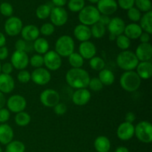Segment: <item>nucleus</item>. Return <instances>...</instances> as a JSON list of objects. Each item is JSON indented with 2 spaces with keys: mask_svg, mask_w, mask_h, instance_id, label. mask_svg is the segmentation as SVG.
Here are the masks:
<instances>
[{
  "mask_svg": "<svg viewBox=\"0 0 152 152\" xmlns=\"http://www.w3.org/2000/svg\"><path fill=\"white\" fill-rule=\"evenodd\" d=\"M15 88L14 79L9 74H0V92L10 94Z\"/></svg>",
  "mask_w": 152,
  "mask_h": 152,
  "instance_id": "21",
  "label": "nucleus"
},
{
  "mask_svg": "<svg viewBox=\"0 0 152 152\" xmlns=\"http://www.w3.org/2000/svg\"><path fill=\"white\" fill-rule=\"evenodd\" d=\"M142 80L136 71H125L120 78V85L122 88L128 92H134L140 88Z\"/></svg>",
  "mask_w": 152,
  "mask_h": 152,
  "instance_id": "2",
  "label": "nucleus"
},
{
  "mask_svg": "<svg viewBox=\"0 0 152 152\" xmlns=\"http://www.w3.org/2000/svg\"><path fill=\"white\" fill-rule=\"evenodd\" d=\"M103 86L98 77H94V78L90 79L88 87H89V88L94 91H99L103 88Z\"/></svg>",
  "mask_w": 152,
  "mask_h": 152,
  "instance_id": "43",
  "label": "nucleus"
},
{
  "mask_svg": "<svg viewBox=\"0 0 152 152\" xmlns=\"http://www.w3.org/2000/svg\"><path fill=\"white\" fill-rule=\"evenodd\" d=\"M106 32V28L105 26L102 25L99 22L94 24L91 28V37L95 39H100L104 37Z\"/></svg>",
  "mask_w": 152,
  "mask_h": 152,
  "instance_id": "32",
  "label": "nucleus"
},
{
  "mask_svg": "<svg viewBox=\"0 0 152 152\" xmlns=\"http://www.w3.org/2000/svg\"><path fill=\"white\" fill-rule=\"evenodd\" d=\"M20 34L22 39L30 42L35 41L37 38H39L40 33L38 27L34 25H28L22 28Z\"/></svg>",
  "mask_w": 152,
  "mask_h": 152,
  "instance_id": "20",
  "label": "nucleus"
},
{
  "mask_svg": "<svg viewBox=\"0 0 152 152\" xmlns=\"http://www.w3.org/2000/svg\"><path fill=\"white\" fill-rule=\"evenodd\" d=\"M51 24L54 26L61 27L66 24L68 19V12L65 8L60 7H54L51 9L50 14Z\"/></svg>",
  "mask_w": 152,
  "mask_h": 152,
  "instance_id": "11",
  "label": "nucleus"
},
{
  "mask_svg": "<svg viewBox=\"0 0 152 152\" xmlns=\"http://www.w3.org/2000/svg\"><path fill=\"white\" fill-rule=\"evenodd\" d=\"M88 1L89 2L92 3V4H96V3L99 1V0H88Z\"/></svg>",
  "mask_w": 152,
  "mask_h": 152,
  "instance_id": "59",
  "label": "nucleus"
},
{
  "mask_svg": "<svg viewBox=\"0 0 152 152\" xmlns=\"http://www.w3.org/2000/svg\"><path fill=\"white\" fill-rule=\"evenodd\" d=\"M43 59L44 65H45L46 69L49 71H57L62 66V57L55 50H48L44 54Z\"/></svg>",
  "mask_w": 152,
  "mask_h": 152,
  "instance_id": "9",
  "label": "nucleus"
},
{
  "mask_svg": "<svg viewBox=\"0 0 152 152\" xmlns=\"http://www.w3.org/2000/svg\"><path fill=\"white\" fill-rule=\"evenodd\" d=\"M68 62L73 68H80L84 65V59L79 53L74 52L68 56Z\"/></svg>",
  "mask_w": 152,
  "mask_h": 152,
  "instance_id": "31",
  "label": "nucleus"
},
{
  "mask_svg": "<svg viewBox=\"0 0 152 152\" xmlns=\"http://www.w3.org/2000/svg\"><path fill=\"white\" fill-rule=\"evenodd\" d=\"M6 105V98L4 94L0 92V109L4 108V105Z\"/></svg>",
  "mask_w": 152,
  "mask_h": 152,
  "instance_id": "55",
  "label": "nucleus"
},
{
  "mask_svg": "<svg viewBox=\"0 0 152 152\" xmlns=\"http://www.w3.org/2000/svg\"><path fill=\"white\" fill-rule=\"evenodd\" d=\"M98 79L103 86H111L115 81V76L111 70L104 68L99 71Z\"/></svg>",
  "mask_w": 152,
  "mask_h": 152,
  "instance_id": "28",
  "label": "nucleus"
},
{
  "mask_svg": "<svg viewBox=\"0 0 152 152\" xmlns=\"http://www.w3.org/2000/svg\"><path fill=\"white\" fill-rule=\"evenodd\" d=\"M89 65L92 70H94L96 71H100L105 68V63L102 58L95 56L90 59Z\"/></svg>",
  "mask_w": 152,
  "mask_h": 152,
  "instance_id": "35",
  "label": "nucleus"
},
{
  "mask_svg": "<svg viewBox=\"0 0 152 152\" xmlns=\"http://www.w3.org/2000/svg\"><path fill=\"white\" fill-rule=\"evenodd\" d=\"M134 135L138 140L143 143H151L152 141V126L150 122L141 121L134 127Z\"/></svg>",
  "mask_w": 152,
  "mask_h": 152,
  "instance_id": "6",
  "label": "nucleus"
},
{
  "mask_svg": "<svg viewBox=\"0 0 152 152\" xmlns=\"http://www.w3.org/2000/svg\"><path fill=\"white\" fill-rule=\"evenodd\" d=\"M28 42L25 41L22 39H18L15 43V49L16 50H19V51H24L26 52L29 50V47H28Z\"/></svg>",
  "mask_w": 152,
  "mask_h": 152,
  "instance_id": "45",
  "label": "nucleus"
},
{
  "mask_svg": "<svg viewBox=\"0 0 152 152\" xmlns=\"http://www.w3.org/2000/svg\"><path fill=\"white\" fill-rule=\"evenodd\" d=\"M96 4L98 11L102 15L110 16L114 14L118 9V4L116 0H99Z\"/></svg>",
  "mask_w": 152,
  "mask_h": 152,
  "instance_id": "14",
  "label": "nucleus"
},
{
  "mask_svg": "<svg viewBox=\"0 0 152 152\" xmlns=\"http://www.w3.org/2000/svg\"><path fill=\"white\" fill-rule=\"evenodd\" d=\"M67 110H68L67 105L65 103H62V102H59L57 105H56L53 107V111H54V113L59 116L65 114L67 112Z\"/></svg>",
  "mask_w": 152,
  "mask_h": 152,
  "instance_id": "47",
  "label": "nucleus"
},
{
  "mask_svg": "<svg viewBox=\"0 0 152 152\" xmlns=\"http://www.w3.org/2000/svg\"><path fill=\"white\" fill-rule=\"evenodd\" d=\"M95 150L97 152H109L111 149V142L105 136L97 137L94 142Z\"/></svg>",
  "mask_w": 152,
  "mask_h": 152,
  "instance_id": "26",
  "label": "nucleus"
},
{
  "mask_svg": "<svg viewBox=\"0 0 152 152\" xmlns=\"http://www.w3.org/2000/svg\"><path fill=\"white\" fill-rule=\"evenodd\" d=\"M29 63L32 67L35 68H42L44 65V59L42 55L35 54L29 58Z\"/></svg>",
  "mask_w": 152,
  "mask_h": 152,
  "instance_id": "40",
  "label": "nucleus"
},
{
  "mask_svg": "<svg viewBox=\"0 0 152 152\" xmlns=\"http://www.w3.org/2000/svg\"><path fill=\"white\" fill-rule=\"evenodd\" d=\"M33 48L37 52V54H45L49 50V43L46 39L43 37H39L35 41H34Z\"/></svg>",
  "mask_w": 152,
  "mask_h": 152,
  "instance_id": "27",
  "label": "nucleus"
},
{
  "mask_svg": "<svg viewBox=\"0 0 152 152\" xmlns=\"http://www.w3.org/2000/svg\"><path fill=\"white\" fill-rule=\"evenodd\" d=\"M151 34H148V33L142 32L140 37H139L140 42L141 43H149L150 40H151Z\"/></svg>",
  "mask_w": 152,
  "mask_h": 152,
  "instance_id": "51",
  "label": "nucleus"
},
{
  "mask_svg": "<svg viewBox=\"0 0 152 152\" xmlns=\"http://www.w3.org/2000/svg\"><path fill=\"white\" fill-rule=\"evenodd\" d=\"M13 67L10 62H5V63H4L3 65H1V72H2V74H9V75H10V74L13 72Z\"/></svg>",
  "mask_w": 152,
  "mask_h": 152,
  "instance_id": "49",
  "label": "nucleus"
},
{
  "mask_svg": "<svg viewBox=\"0 0 152 152\" xmlns=\"http://www.w3.org/2000/svg\"><path fill=\"white\" fill-rule=\"evenodd\" d=\"M108 38H109V39L111 40V41H115L116 38H117V37H115V36L112 35V34H109V37H108Z\"/></svg>",
  "mask_w": 152,
  "mask_h": 152,
  "instance_id": "58",
  "label": "nucleus"
},
{
  "mask_svg": "<svg viewBox=\"0 0 152 152\" xmlns=\"http://www.w3.org/2000/svg\"><path fill=\"white\" fill-rule=\"evenodd\" d=\"M115 41L117 47L123 50H128L131 45V40L124 34L117 37Z\"/></svg>",
  "mask_w": 152,
  "mask_h": 152,
  "instance_id": "36",
  "label": "nucleus"
},
{
  "mask_svg": "<svg viewBox=\"0 0 152 152\" xmlns=\"http://www.w3.org/2000/svg\"><path fill=\"white\" fill-rule=\"evenodd\" d=\"M75 42L71 37L68 35L61 36L55 43V51L62 57H68L74 52Z\"/></svg>",
  "mask_w": 152,
  "mask_h": 152,
  "instance_id": "4",
  "label": "nucleus"
},
{
  "mask_svg": "<svg viewBox=\"0 0 152 152\" xmlns=\"http://www.w3.org/2000/svg\"><path fill=\"white\" fill-rule=\"evenodd\" d=\"M25 145L19 140H12L6 145L5 152H25Z\"/></svg>",
  "mask_w": 152,
  "mask_h": 152,
  "instance_id": "33",
  "label": "nucleus"
},
{
  "mask_svg": "<svg viewBox=\"0 0 152 152\" xmlns=\"http://www.w3.org/2000/svg\"><path fill=\"white\" fill-rule=\"evenodd\" d=\"M6 44V37L4 35V34L0 32V48L5 46Z\"/></svg>",
  "mask_w": 152,
  "mask_h": 152,
  "instance_id": "56",
  "label": "nucleus"
},
{
  "mask_svg": "<svg viewBox=\"0 0 152 152\" xmlns=\"http://www.w3.org/2000/svg\"><path fill=\"white\" fill-rule=\"evenodd\" d=\"M90 76L83 68H71L65 74V80L70 87L73 88H86L90 81Z\"/></svg>",
  "mask_w": 152,
  "mask_h": 152,
  "instance_id": "1",
  "label": "nucleus"
},
{
  "mask_svg": "<svg viewBox=\"0 0 152 152\" xmlns=\"http://www.w3.org/2000/svg\"><path fill=\"white\" fill-rule=\"evenodd\" d=\"M0 152H3V151H2V148H1V146H0Z\"/></svg>",
  "mask_w": 152,
  "mask_h": 152,
  "instance_id": "61",
  "label": "nucleus"
},
{
  "mask_svg": "<svg viewBox=\"0 0 152 152\" xmlns=\"http://www.w3.org/2000/svg\"><path fill=\"white\" fill-rule=\"evenodd\" d=\"M0 13L7 17H10L13 13V7L10 3L2 2L0 4Z\"/></svg>",
  "mask_w": 152,
  "mask_h": 152,
  "instance_id": "42",
  "label": "nucleus"
},
{
  "mask_svg": "<svg viewBox=\"0 0 152 152\" xmlns=\"http://www.w3.org/2000/svg\"><path fill=\"white\" fill-rule=\"evenodd\" d=\"M139 60L134 52L132 50H123L117 57V64L120 69L125 71H133L137 66Z\"/></svg>",
  "mask_w": 152,
  "mask_h": 152,
  "instance_id": "3",
  "label": "nucleus"
},
{
  "mask_svg": "<svg viewBox=\"0 0 152 152\" xmlns=\"http://www.w3.org/2000/svg\"><path fill=\"white\" fill-rule=\"evenodd\" d=\"M74 36L78 41L81 42L89 41V39L91 38V28L87 25L80 24L74 28Z\"/></svg>",
  "mask_w": 152,
  "mask_h": 152,
  "instance_id": "22",
  "label": "nucleus"
},
{
  "mask_svg": "<svg viewBox=\"0 0 152 152\" xmlns=\"http://www.w3.org/2000/svg\"><path fill=\"white\" fill-rule=\"evenodd\" d=\"M117 136L120 140H129L134 136V126L126 122L122 123L117 128Z\"/></svg>",
  "mask_w": 152,
  "mask_h": 152,
  "instance_id": "15",
  "label": "nucleus"
},
{
  "mask_svg": "<svg viewBox=\"0 0 152 152\" xmlns=\"http://www.w3.org/2000/svg\"><path fill=\"white\" fill-rule=\"evenodd\" d=\"M17 80L22 84H26L31 80V73L27 70H21L17 74Z\"/></svg>",
  "mask_w": 152,
  "mask_h": 152,
  "instance_id": "44",
  "label": "nucleus"
},
{
  "mask_svg": "<svg viewBox=\"0 0 152 152\" xmlns=\"http://www.w3.org/2000/svg\"><path fill=\"white\" fill-rule=\"evenodd\" d=\"M14 120L16 124L20 127H25L30 123L31 120V117L29 114L25 111H21V112L16 114L14 117Z\"/></svg>",
  "mask_w": 152,
  "mask_h": 152,
  "instance_id": "30",
  "label": "nucleus"
},
{
  "mask_svg": "<svg viewBox=\"0 0 152 152\" xmlns=\"http://www.w3.org/2000/svg\"><path fill=\"white\" fill-rule=\"evenodd\" d=\"M55 31V27L53 24L49 23H44L41 26L39 29V33L41 34H42L43 36H45V37H49V36H51L52 34L54 33Z\"/></svg>",
  "mask_w": 152,
  "mask_h": 152,
  "instance_id": "41",
  "label": "nucleus"
},
{
  "mask_svg": "<svg viewBox=\"0 0 152 152\" xmlns=\"http://www.w3.org/2000/svg\"><path fill=\"white\" fill-rule=\"evenodd\" d=\"M39 100L44 106L53 108L60 101L59 94L53 89H45L39 95Z\"/></svg>",
  "mask_w": 152,
  "mask_h": 152,
  "instance_id": "7",
  "label": "nucleus"
},
{
  "mask_svg": "<svg viewBox=\"0 0 152 152\" xmlns=\"http://www.w3.org/2000/svg\"><path fill=\"white\" fill-rule=\"evenodd\" d=\"M10 63L13 68L19 70H24L28 67L29 64V56L26 52L15 50L11 55Z\"/></svg>",
  "mask_w": 152,
  "mask_h": 152,
  "instance_id": "13",
  "label": "nucleus"
},
{
  "mask_svg": "<svg viewBox=\"0 0 152 152\" xmlns=\"http://www.w3.org/2000/svg\"><path fill=\"white\" fill-rule=\"evenodd\" d=\"M135 120H136V116H135V114H134L133 112H132V111L128 112L127 114H126V116H125V122H126V123H132V124H133V123L135 121Z\"/></svg>",
  "mask_w": 152,
  "mask_h": 152,
  "instance_id": "52",
  "label": "nucleus"
},
{
  "mask_svg": "<svg viewBox=\"0 0 152 152\" xmlns=\"http://www.w3.org/2000/svg\"><path fill=\"white\" fill-rule=\"evenodd\" d=\"M51 1L54 4L55 7H63V6L67 4L68 0H51Z\"/></svg>",
  "mask_w": 152,
  "mask_h": 152,
  "instance_id": "54",
  "label": "nucleus"
},
{
  "mask_svg": "<svg viewBox=\"0 0 152 152\" xmlns=\"http://www.w3.org/2000/svg\"><path fill=\"white\" fill-rule=\"evenodd\" d=\"M110 20H111V19H110L109 16L100 14V16H99V21H98V22L102 24V25H104V26H107V25H108V23H109Z\"/></svg>",
  "mask_w": 152,
  "mask_h": 152,
  "instance_id": "53",
  "label": "nucleus"
},
{
  "mask_svg": "<svg viewBox=\"0 0 152 152\" xmlns=\"http://www.w3.org/2000/svg\"><path fill=\"white\" fill-rule=\"evenodd\" d=\"M14 132L11 126L7 123L0 124V143L7 145L13 139Z\"/></svg>",
  "mask_w": 152,
  "mask_h": 152,
  "instance_id": "24",
  "label": "nucleus"
},
{
  "mask_svg": "<svg viewBox=\"0 0 152 152\" xmlns=\"http://www.w3.org/2000/svg\"><path fill=\"white\" fill-rule=\"evenodd\" d=\"M68 7L71 12H80L85 7V0H69L68 1Z\"/></svg>",
  "mask_w": 152,
  "mask_h": 152,
  "instance_id": "37",
  "label": "nucleus"
},
{
  "mask_svg": "<svg viewBox=\"0 0 152 152\" xmlns=\"http://www.w3.org/2000/svg\"><path fill=\"white\" fill-rule=\"evenodd\" d=\"M10 113L7 108H2L0 109V123L3 124L7 122L10 119Z\"/></svg>",
  "mask_w": 152,
  "mask_h": 152,
  "instance_id": "48",
  "label": "nucleus"
},
{
  "mask_svg": "<svg viewBox=\"0 0 152 152\" xmlns=\"http://www.w3.org/2000/svg\"><path fill=\"white\" fill-rule=\"evenodd\" d=\"M79 53L84 59L90 60L96 55V48L95 45L91 42H83L79 45Z\"/></svg>",
  "mask_w": 152,
  "mask_h": 152,
  "instance_id": "19",
  "label": "nucleus"
},
{
  "mask_svg": "<svg viewBox=\"0 0 152 152\" xmlns=\"http://www.w3.org/2000/svg\"><path fill=\"white\" fill-rule=\"evenodd\" d=\"M51 74L50 71L45 68H35L31 74V80L38 86H45L50 83Z\"/></svg>",
  "mask_w": 152,
  "mask_h": 152,
  "instance_id": "12",
  "label": "nucleus"
},
{
  "mask_svg": "<svg viewBox=\"0 0 152 152\" xmlns=\"http://www.w3.org/2000/svg\"><path fill=\"white\" fill-rule=\"evenodd\" d=\"M23 23L21 19L17 16H10L4 23V28L6 34L9 37H16L21 33Z\"/></svg>",
  "mask_w": 152,
  "mask_h": 152,
  "instance_id": "10",
  "label": "nucleus"
},
{
  "mask_svg": "<svg viewBox=\"0 0 152 152\" xmlns=\"http://www.w3.org/2000/svg\"><path fill=\"white\" fill-rule=\"evenodd\" d=\"M134 4L140 12L147 13L151 11V0H135Z\"/></svg>",
  "mask_w": 152,
  "mask_h": 152,
  "instance_id": "38",
  "label": "nucleus"
},
{
  "mask_svg": "<svg viewBox=\"0 0 152 152\" xmlns=\"http://www.w3.org/2000/svg\"><path fill=\"white\" fill-rule=\"evenodd\" d=\"M142 33V30L140 26V25L132 22V23L126 25L123 34L131 40L139 39Z\"/></svg>",
  "mask_w": 152,
  "mask_h": 152,
  "instance_id": "25",
  "label": "nucleus"
},
{
  "mask_svg": "<svg viewBox=\"0 0 152 152\" xmlns=\"http://www.w3.org/2000/svg\"><path fill=\"white\" fill-rule=\"evenodd\" d=\"M135 55L139 62L151 61L152 58V46L150 43H140L137 47Z\"/></svg>",
  "mask_w": 152,
  "mask_h": 152,
  "instance_id": "17",
  "label": "nucleus"
},
{
  "mask_svg": "<svg viewBox=\"0 0 152 152\" xmlns=\"http://www.w3.org/2000/svg\"><path fill=\"white\" fill-rule=\"evenodd\" d=\"M91 98V94L87 88L77 89L72 95V102L78 106H83L88 103Z\"/></svg>",
  "mask_w": 152,
  "mask_h": 152,
  "instance_id": "16",
  "label": "nucleus"
},
{
  "mask_svg": "<svg viewBox=\"0 0 152 152\" xmlns=\"http://www.w3.org/2000/svg\"><path fill=\"white\" fill-rule=\"evenodd\" d=\"M135 0H117V4L123 10H128L134 6Z\"/></svg>",
  "mask_w": 152,
  "mask_h": 152,
  "instance_id": "46",
  "label": "nucleus"
},
{
  "mask_svg": "<svg viewBox=\"0 0 152 152\" xmlns=\"http://www.w3.org/2000/svg\"><path fill=\"white\" fill-rule=\"evenodd\" d=\"M51 7L49 4H43L39 6L36 10V16L39 19H45L50 16Z\"/></svg>",
  "mask_w": 152,
  "mask_h": 152,
  "instance_id": "34",
  "label": "nucleus"
},
{
  "mask_svg": "<svg viewBox=\"0 0 152 152\" xmlns=\"http://www.w3.org/2000/svg\"><path fill=\"white\" fill-rule=\"evenodd\" d=\"M9 56L8 48L5 46L0 48V60H4Z\"/></svg>",
  "mask_w": 152,
  "mask_h": 152,
  "instance_id": "50",
  "label": "nucleus"
},
{
  "mask_svg": "<svg viewBox=\"0 0 152 152\" xmlns=\"http://www.w3.org/2000/svg\"><path fill=\"white\" fill-rule=\"evenodd\" d=\"M114 152H129V150L126 146H119L116 148Z\"/></svg>",
  "mask_w": 152,
  "mask_h": 152,
  "instance_id": "57",
  "label": "nucleus"
},
{
  "mask_svg": "<svg viewBox=\"0 0 152 152\" xmlns=\"http://www.w3.org/2000/svg\"><path fill=\"white\" fill-rule=\"evenodd\" d=\"M100 13L97 8L93 5L85 6L78 15V19L80 23L87 26H92L94 24L98 22Z\"/></svg>",
  "mask_w": 152,
  "mask_h": 152,
  "instance_id": "5",
  "label": "nucleus"
},
{
  "mask_svg": "<svg viewBox=\"0 0 152 152\" xmlns=\"http://www.w3.org/2000/svg\"><path fill=\"white\" fill-rule=\"evenodd\" d=\"M6 105L10 112L17 114L21 111H24L27 106V101L22 95L14 94L10 96L7 100H6Z\"/></svg>",
  "mask_w": 152,
  "mask_h": 152,
  "instance_id": "8",
  "label": "nucleus"
},
{
  "mask_svg": "<svg viewBox=\"0 0 152 152\" xmlns=\"http://www.w3.org/2000/svg\"><path fill=\"white\" fill-rule=\"evenodd\" d=\"M127 16L132 22H133L134 23H136L140 20L142 14H141V12L137 7H133L128 10Z\"/></svg>",
  "mask_w": 152,
  "mask_h": 152,
  "instance_id": "39",
  "label": "nucleus"
},
{
  "mask_svg": "<svg viewBox=\"0 0 152 152\" xmlns=\"http://www.w3.org/2000/svg\"><path fill=\"white\" fill-rule=\"evenodd\" d=\"M125 27H126V23L123 19L120 17H114L111 19L109 23L107 25V29L109 32V34L118 37L121 34H123Z\"/></svg>",
  "mask_w": 152,
  "mask_h": 152,
  "instance_id": "18",
  "label": "nucleus"
},
{
  "mask_svg": "<svg viewBox=\"0 0 152 152\" xmlns=\"http://www.w3.org/2000/svg\"><path fill=\"white\" fill-rule=\"evenodd\" d=\"M1 62H0V73H1Z\"/></svg>",
  "mask_w": 152,
  "mask_h": 152,
  "instance_id": "60",
  "label": "nucleus"
},
{
  "mask_svg": "<svg viewBox=\"0 0 152 152\" xmlns=\"http://www.w3.org/2000/svg\"><path fill=\"white\" fill-rule=\"evenodd\" d=\"M140 22V26L142 31L149 34H152V11L145 13L143 16H141Z\"/></svg>",
  "mask_w": 152,
  "mask_h": 152,
  "instance_id": "29",
  "label": "nucleus"
},
{
  "mask_svg": "<svg viewBox=\"0 0 152 152\" xmlns=\"http://www.w3.org/2000/svg\"><path fill=\"white\" fill-rule=\"evenodd\" d=\"M136 69V73L141 80H149L151 77L152 63L151 61L139 62Z\"/></svg>",
  "mask_w": 152,
  "mask_h": 152,
  "instance_id": "23",
  "label": "nucleus"
}]
</instances>
